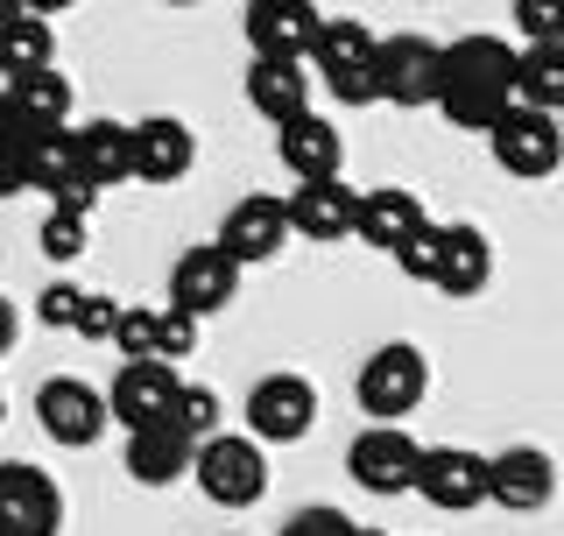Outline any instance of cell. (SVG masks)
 <instances>
[{
	"label": "cell",
	"mask_w": 564,
	"mask_h": 536,
	"mask_svg": "<svg viewBox=\"0 0 564 536\" xmlns=\"http://www.w3.org/2000/svg\"><path fill=\"white\" fill-rule=\"evenodd\" d=\"M508 106H516V50H508V35H458L445 50V78H437V114L466 135H487Z\"/></svg>",
	"instance_id": "cell-1"
},
{
	"label": "cell",
	"mask_w": 564,
	"mask_h": 536,
	"mask_svg": "<svg viewBox=\"0 0 564 536\" xmlns=\"http://www.w3.org/2000/svg\"><path fill=\"white\" fill-rule=\"evenodd\" d=\"M191 480L212 508L240 515L269 494V444H254L247 431H212L198 452H191Z\"/></svg>",
	"instance_id": "cell-2"
},
{
	"label": "cell",
	"mask_w": 564,
	"mask_h": 536,
	"mask_svg": "<svg viewBox=\"0 0 564 536\" xmlns=\"http://www.w3.org/2000/svg\"><path fill=\"white\" fill-rule=\"evenodd\" d=\"M375 43L381 35L367 29V22H352V14H339V22H317V43H311V57H304V71H311V85H325L339 106H375L381 93H375Z\"/></svg>",
	"instance_id": "cell-3"
},
{
	"label": "cell",
	"mask_w": 564,
	"mask_h": 536,
	"mask_svg": "<svg viewBox=\"0 0 564 536\" xmlns=\"http://www.w3.org/2000/svg\"><path fill=\"white\" fill-rule=\"evenodd\" d=\"M352 396L375 424H402L416 417V403L431 396V361H423V346L410 339H395V346H375L360 361V382H352Z\"/></svg>",
	"instance_id": "cell-4"
},
{
	"label": "cell",
	"mask_w": 564,
	"mask_h": 536,
	"mask_svg": "<svg viewBox=\"0 0 564 536\" xmlns=\"http://www.w3.org/2000/svg\"><path fill=\"white\" fill-rule=\"evenodd\" d=\"M247 438L254 444H296V438H311V424H317V388H311V374H261L254 388H247Z\"/></svg>",
	"instance_id": "cell-5"
},
{
	"label": "cell",
	"mask_w": 564,
	"mask_h": 536,
	"mask_svg": "<svg viewBox=\"0 0 564 536\" xmlns=\"http://www.w3.org/2000/svg\"><path fill=\"white\" fill-rule=\"evenodd\" d=\"M410 494H423L437 515L487 508V452H473V444H423Z\"/></svg>",
	"instance_id": "cell-6"
},
{
	"label": "cell",
	"mask_w": 564,
	"mask_h": 536,
	"mask_svg": "<svg viewBox=\"0 0 564 536\" xmlns=\"http://www.w3.org/2000/svg\"><path fill=\"white\" fill-rule=\"evenodd\" d=\"M437 78H445V43L402 29L375 43V93L395 106H437Z\"/></svg>",
	"instance_id": "cell-7"
},
{
	"label": "cell",
	"mask_w": 564,
	"mask_h": 536,
	"mask_svg": "<svg viewBox=\"0 0 564 536\" xmlns=\"http://www.w3.org/2000/svg\"><path fill=\"white\" fill-rule=\"evenodd\" d=\"M416 452L423 444L402 431V424H367V431L346 444V473H352L360 494L395 502V494H410V480H416Z\"/></svg>",
	"instance_id": "cell-8"
},
{
	"label": "cell",
	"mask_w": 564,
	"mask_h": 536,
	"mask_svg": "<svg viewBox=\"0 0 564 536\" xmlns=\"http://www.w3.org/2000/svg\"><path fill=\"white\" fill-rule=\"evenodd\" d=\"M35 424H43L50 444H70V452H85V444L106 438V396L93 382H78V374H50L43 388H35Z\"/></svg>",
	"instance_id": "cell-9"
},
{
	"label": "cell",
	"mask_w": 564,
	"mask_h": 536,
	"mask_svg": "<svg viewBox=\"0 0 564 536\" xmlns=\"http://www.w3.org/2000/svg\"><path fill=\"white\" fill-rule=\"evenodd\" d=\"M0 536H64V487L29 459L0 467Z\"/></svg>",
	"instance_id": "cell-10"
},
{
	"label": "cell",
	"mask_w": 564,
	"mask_h": 536,
	"mask_svg": "<svg viewBox=\"0 0 564 536\" xmlns=\"http://www.w3.org/2000/svg\"><path fill=\"white\" fill-rule=\"evenodd\" d=\"M487 149L508 176H551L564 163V128L557 114H529V106H508L487 128Z\"/></svg>",
	"instance_id": "cell-11"
},
{
	"label": "cell",
	"mask_w": 564,
	"mask_h": 536,
	"mask_svg": "<svg viewBox=\"0 0 564 536\" xmlns=\"http://www.w3.org/2000/svg\"><path fill=\"white\" fill-rule=\"evenodd\" d=\"M487 502L508 515H536L557 502V459L543 444H508L487 459Z\"/></svg>",
	"instance_id": "cell-12"
},
{
	"label": "cell",
	"mask_w": 564,
	"mask_h": 536,
	"mask_svg": "<svg viewBox=\"0 0 564 536\" xmlns=\"http://www.w3.org/2000/svg\"><path fill=\"white\" fill-rule=\"evenodd\" d=\"M234 297H240V261L226 255L219 240H212V247H184V255H176V268H170V303H176V311H191L205 325V318L226 311Z\"/></svg>",
	"instance_id": "cell-13"
},
{
	"label": "cell",
	"mask_w": 564,
	"mask_h": 536,
	"mask_svg": "<svg viewBox=\"0 0 564 536\" xmlns=\"http://www.w3.org/2000/svg\"><path fill=\"white\" fill-rule=\"evenodd\" d=\"M317 22L325 14L311 0H247V50L254 57H282V64H304L311 43H317Z\"/></svg>",
	"instance_id": "cell-14"
},
{
	"label": "cell",
	"mask_w": 564,
	"mask_h": 536,
	"mask_svg": "<svg viewBox=\"0 0 564 536\" xmlns=\"http://www.w3.org/2000/svg\"><path fill=\"white\" fill-rule=\"evenodd\" d=\"M128 149H134V176H141V184H184L191 163H198V135H191L176 114L134 120V128H128Z\"/></svg>",
	"instance_id": "cell-15"
},
{
	"label": "cell",
	"mask_w": 564,
	"mask_h": 536,
	"mask_svg": "<svg viewBox=\"0 0 564 536\" xmlns=\"http://www.w3.org/2000/svg\"><path fill=\"white\" fill-rule=\"evenodd\" d=\"M494 282V240L487 226H437V268H431V290H445L452 303L458 297H480Z\"/></svg>",
	"instance_id": "cell-16"
},
{
	"label": "cell",
	"mask_w": 564,
	"mask_h": 536,
	"mask_svg": "<svg viewBox=\"0 0 564 536\" xmlns=\"http://www.w3.org/2000/svg\"><path fill=\"white\" fill-rule=\"evenodd\" d=\"M352 212H360V191H352L346 176H317V184H296L290 199H282V219L304 240H346Z\"/></svg>",
	"instance_id": "cell-17"
},
{
	"label": "cell",
	"mask_w": 564,
	"mask_h": 536,
	"mask_svg": "<svg viewBox=\"0 0 564 536\" xmlns=\"http://www.w3.org/2000/svg\"><path fill=\"white\" fill-rule=\"evenodd\" d=\"M282 240H290L282 199H269V191H254V199L226 205V219H219V247H226V255H234L240 268H254V261H275V255H282Z\"/></svg>",
	"instance_id": "cell-18"
},
{
	"label": "cell",
	"mask_w": 564,
	"mask_h": 536,
	"mask_svg": "<svg viewBox=\"0 0 564 536\" xmlns=\"http://www.w3.org/2000/svg\"><path fill=\"white\" fill-rule=\"evenodd\" d=\"M275 156L296 184H317V176H339L346 170V135L332 128L325 114H296L275 128Z\"/></svg>",
	"instance_id": "cell-19"
},
{
	"label": "cell",
	"mask_w": 564,
	"mask_h": 536,
	"mask_svg": "<svg viewBox=\"0 0 564 536\" xmlns=\"http://www.w3.org/2000/svg\"><path fill=\"white\" fill-rule=\"evenodd\" d=\"M176 382H184V374H176L170 361H120L113 396H106V417H113L120 431H141V424H155L170 409Z\"/></svg>",
	"instance_id": "cell-20"
},
{
	"label": "cell",
	"mask_w": 564,
	"mask_h": 536,
	"mask_svg": "<svg viewBox=\"0 0 564 536\" xmlns=\"http://www.w3.org/2000/svg\"><path fill=\"white\" fill-rule=\"evenodd\" d=\"M416 226H431V212H423V199H416L410 184H375V191H360L352 240H367V247H381V255H395V247L410 240Z\"/></svg>",
	"instance_id": "cell-21"
},
{
	"label": "cell",
	"mask_w": 564,
	"mask_h": 536,
	"mask_svg": "<svg viewBox=\"0 0 564 536\" xmlns=\"http://www.w3.org/2000/svg\"><path fill=\"white\" fill-rule=\"evenodd\" d=\"M191 444L184 431H170V424H141L128 431V480L134 487H176V480H191Z\"/></svg>",
	"instance_id": "cell-22"
},
{
	"label": "cell",
	"mask_w": 564,
	"mask_h": 536,
	"mask_svg": "<svg viewBox=\"0 0 564 536\" xmlns=\"http://www.w3.org/2000/svg\"><path fill=\"white\" fill-rule=\"evenodd\" d=\"M70 156H78V176L93 191H113L134 176V149H128V120H85L70 128Z\"/></svg>",
	"instance_id": "cell-23"
},
{
	"label": "cell",
	"mask_w": 564,
	"mask_h": 536,
	"mask_svg": "<svg viewBox=\"0 0 564 536\" xmlns=\"http://www.w3.org/2000/svg\"><path fill=\"white\" fill-rule=\"evenodd\" d=\"M247 106H254L269 128L311 114V71L304 64H282V57H254V64H247Z\"/></svg>",
	"instance_id": "cell-24"
},
{
	"label": "cell",
	"mask_w": 564,
	"mask_h": 536,
	"mask_svg": "<svg viewBox=\"0 0 564 536\" xmlns=\"http://www.w3.org/2000/svg\"><path fill=\"white\" fill-rule=\"evenodd\" d=\"M70 78L57 64L50 71H29V78H14L8 85V106H14V120H22V128H70Z\"/></svg>",
	"instance_id": "cell-25"
},
{
	"label": "cell",
	"mask_w": 564,
	"mask_h": 536,
	"mask_svg": "<svg viewBox=\"0 0 564 536\" xmlns=\"http://www.w3.org/2000/svg\"><path fill=\"white\" fill-rule=\"evenodd\" d=\"M516 106H529V114H564V43L516 50Z\"/></svg>",
	"instance_id": "cell-26"
},
{
	"label": "cell",
	"mask_w": 564,
	"mask_h": 536,
	"mask_svg": "<svg viewBox=\"0 0 564 536\" xmlns=\"http://www.w3.org/2000/svg\"><path fill=\"white\" fill-rule=\"evenodd\" d=\"M57 64V35L50 22H35V14H14V22H0V78H29V71H50Z\"/></svg>",
	"instance_id": "cell-27"
},
{
	"label": "cell",
	"mask_w": 564,
	"mask_h": 536,
	"mask_svg": "<svg viewBox=\"0 0 564 536\" xmlns=\"http://www.w3.org/2000/svg\"><path fill=\"white\" fill-rule=\"evenodd\" d=\"M155 424H170V431H184L191 444H205L212 431H226V417H219V396H212L205 382H176V396H170V409Z\"/></svg>",
	"instance_id": "cell-28"
},
{
	"label": "cell",
	"mask_w": 564,
	"mask_h": 536,
	"mask_svg": "<svg viewBox=\"0 0 564 536\" xmlns=\"http://www.w3.org/2000/svg\"><path fill=\"white\" fill-rule=\"evenodd\" d=\"M149 353L155 361H191L198 353V318L191 311H176V303H163V311H149Z\"/></svg>",
	"instance_id": "cell-29"
},
{
	"label": "cell",
	"mask_w": 564,
	"mask_h": 536,
	"mask_svg": "<svg viewBox=\"0 0 564 536\" xmlns=\"http://www.w3.org/2000/svg\"><path fill=\"white\" fill-rule=\"evenodd\" d=\"M508 22H516L522 50H536V43H564V0H516V8H508Z\"/></svg>",
	"instance_id": "cell-30"
},
{
	"label": "cell",
	"mask_w": 564,
	"mask_h": 536,
	"mask_svg": "<svg viewBox=\"0 0 564 536\" xmlns=\"http://www.w3.org/2000/svg\"><path fill=\"white\" fill-rule=\"evenodd\" d=\"M35 240H43V255L57 261V268H70V261L85 255V219H70V212H50V219H43V234H35Z\"/></svg>",
	"instance_id": "cell-31"
},
{
	"label": "cell",
	"mask_w": 564,
	"mask_h": 536,
	"mask_svg": "<svg viewBox=\"0 0 564 536\" xmlns=\"http://www.w3.org/2000/svg\"><path fill=\"white\" fill-rule=\"evenodd\" d=\"M113 325H120V303L85 290V297H78V318H70V332H78V339H93V346H106V339H113Z\"/></svg>",
	"instance_id": "cell-32"
},
{
	"label": "cell",
	"mask_w": 564,
	"mask_h": 536,
	"mask_svg": "<svg viewBox=\"0 0 564 536\" xmlns=\"http://www.w3.org/2000/svg\"><path fill=\"white\" fill-rule=\"evenodd\" d=\"M106 346H113L120 361H155L149 353V311H141V303H120V325H113Z\"/></svg>",
	"instance_id": "cell-33"
},
{
	"label": "cell",
	"mask_w": 564,
	"mask_h": 536,
	"mask_svg": "<svg viewBox=\"0 0 564 536\" xmlns=\"http://www.w3.org/2000/svg\"><path fill=\"white\" fill-rule=\"evenodd\" d=\"M395 268L410 282H431V268H437V226H416V234L395 247Z\"/></svg>",
	"instance_id": "cell-34"
},
{
	"label": "cell",
	"mask_w": 564,
	"mask_h": 536,
	"mask_svg": "<svg viewBox=\"0 0 564 536\" xmlns=\"http://www.w3.org/2000/svg\"><path fill=\"white\" fill-rule=\"evenodd\" d=\"M78 297H85V290H78V282H64V276H57V282H50V290H43V297H35V318H43V325H50V332H57V325L70 332V318H78Z\"/></svg>",
	"instance_id": "cell-35"
},
{
	"label": "cell",
	"mask_w": 564,
	"mask_h": 536,
	"mask_svg": "<svg viewBox=\"0 0 564 536\" xmlns=\"http://www.w3.org/2000/svg\"><path fill=\"white\" fill-rule=\"evenodd\" d=\"M275 536H352V515H339V508H296Z\"/></svg>",
	"instance_id": "cell-36"
},
{
	"label": "cell",
	"mask_w": 564,
	"mask_h": 536,
	"mask_svg": "<svg viewBox=\"0 0 564 536\" xmlns=\"http://www.w3.org/2000/svg\"><path fill=\"white\" fill-rule=\"evenodd\" d=\"M14 339H22V311H14V303H8V297H0V353H8V346H14Z\"/></svg>",
	"instance_id": "cell-37"
},
{
	"label": "cell",
	"mask_w": 564,
	"mask_h": 536,
	"mask_svg": "<svg viewBox=\"0 0 564 536\" xmlns=\"http://www.w3.org/2000/svg\"><path fill=\"white\" fill-rule=\"evenodd\" d=\"M22 8L35 14V22H50V14H64V8H78V0H22Z\"/></svg>",
	"instance_id": "cell-38"
},
{
	"label": "cell",
	"mask_w": 564,
	"mask_h": 536,
	"mask_svg": "<svg viewBox=\"0 0 564 536\" xmlns=\"http://www.w3.org/2000/svg\"><path fill=\"white\" fill-rule=\"evenodd\" d=\"M14 14H29V8H22V0H0V22H14Z\"/></svg>",
	"instance_id": "cell-39"
},
{
	"label": "cell",
	"mask_w": 564,
	"mask_h": 536,
	"mask_svg": "<svg viewBox=\"0 0 564 536\" xmlns=\"http://www.w3.org/2000/svg\"><path fill=\"white\" fill-rule=\"evenodd\" d=\"M352 536H388V529H367V523H352Z\"/></svg>",
	"instance_id": "cell-40"
},
{
	"label": "cell",
	"mask_w": 564,
	"mask_h": 536,
	"mask_svg": "<svg viewBox=\"0 0 564 536\" xmlns=\"http://www.w3.org/2000/svg\"><path fill=\"white\" fill-rule=\"evenodd\" d=\"M163 8H198V0H163Z\"/></svg>",
	"instance_id": "cell-41"
},
{
	"label": "cell",
	"mask_w": 564,
	"mask_h": 536,
	"mask_svg": "<svg viewBox=\"0 0 564 536\" xmlns=\"http://www.w3.org/2000/svg\"><path fill=\"white\" fill-rule=\"evenodd\" d=\"M0 417H8V396H0Z\"/></svg>",
	"instance_id": "cell-42"
},
{
	"label": "cell",
	"mask_w": 564,
	"mask_h": 536,
	"mask_svg": "<svg viewBox=\"0 0 564 536\" xmlns=\"http://www.w3.org/2000/svg\"><path fill=\"white\" fill-rule=\"evenodd\" d=\"M557 128H564V114H557Z\"/></svg>",
	"instance_id": "cell-43"
}]
</instances>
